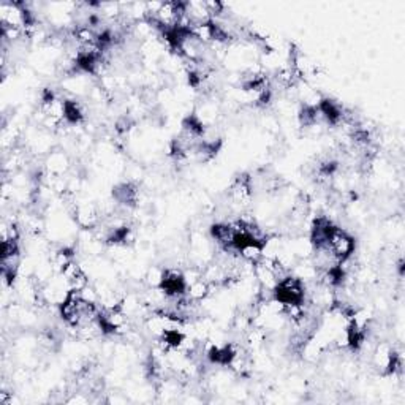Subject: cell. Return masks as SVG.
Returning a JSON list of instances; mask_svg holds the SVG:
<instances>
[{
	"instance_id": "2",
	"label": "cell",
	"mask_w": 405,
	"mask_h": 405,
	"mask_svg": "<svg viewBox=\"0 0 405 405\" xmlns=\"http://www.w3.org/2000/svg\"><path fill=\"white\" fill-rule=\"evenodd\" d=\"M73 215H75L76 223H78L83 230H89V232L99 227L100 223V212L99 209L95 208V204L92 203L75 204Z\"/></svg>"
},
{
	"instance_id": "1",
	"label": "cell",
	"mask_w": 405,
	"mask_h": 405,
	"mask_svg": "<svg viewBox=\"0 0 405 405\" xmlns=\"http://www.w3.org/2000/svg\"><path fill=\"white\" fill-rule=\"evenodd\" d=\"M355 239H353L345 230L334 227V230H332L330 234V239H328L326 247L332 254V256H334L339 263H342V261L352 258L353 252H355Z\"/></svg>"
},
{
	"instance_id": "3",
	"label": "cell",
	"mask_w": 405,
	"mask_h": 405,
	"mask_svg": "<svg viewBox=\"0 0 405 405\" xmlns=\"http://www.w3.org/2000/svg\"><path fill=\"white\" fill-rule=\"evenodd\" d=\"M69 167L70 162L64 152H53L48 158V173L51 176H62Z\"/></svg>"
}]
</instances>
